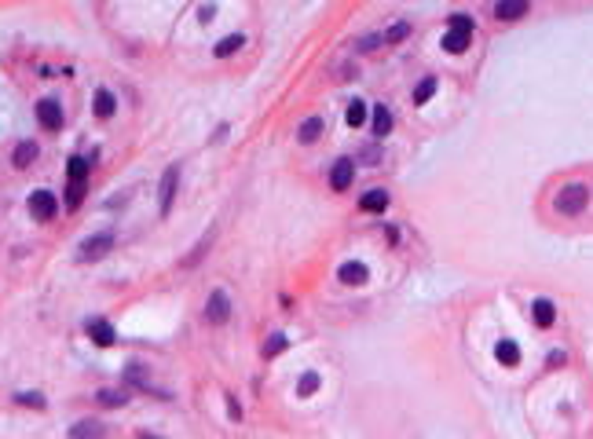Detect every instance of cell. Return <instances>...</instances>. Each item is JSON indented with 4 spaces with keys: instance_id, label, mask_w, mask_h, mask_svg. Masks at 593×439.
<instances>
[{
    "instance_id": "obj_2",
    "label": "cell",
    "mask_w": 593,
    "mask_h": 439,
    "mask_svg": "<svg viewBox=\"0 0 593 439\" xmlns=\"http://www.w3.org/2000/svg\"><path fill=\"white\" fill-rule=\"evenodd\" d=\"M26 209L33 220H41V224H48V220L59 216V198H55L52 191H33L30 194V202H26Z\"/></svg>"
},
{
    "instance_id": "obj_15",
    "label": "cell",
    "mask_w": 593,
    "mask_h": 439,
    "mask_svg": "<svg viewBox=\"0 0 593 439\" xmlns=\"http://www.w3.org/2000/svg\"><path fill=\"white\" fill-rule=\"evenodd\" d=\"M495 359L502 363V366H520V348H517V341H509L502 337L495 344Z\"/></svg>"
},
{
    "instance_id": "obj_31",
    "label": "cell",
    "mask_w": 593,
    "mask_h": 439,
    "mask_svg": "<svg viewBox=\"0 0 593 439\" xmlns=\"http://www.w3.org/2000/svg\"><path fill=\"white\" fill-rule=\"evenodd\" d=\"M227 414H231V421H238V418H242V407H238V399H235V396H227Z\"/></svg>"
},
{
    "instance_id": "obj_23",
    "label": "cell",
    "mask_w": 593,
    "mask_h": 439,
    "mask_svg": "<svg viewBox=\"0 0 593 439\" xmlns=\"http://www.w3.org/2000/svg\"><path fill=\"white\" fill-rule=\"evenodd\" d=\"M81 202H85V180H70V187H66V209H77Z\"/></svg>"
},
{
    "instance_id": "obj_26",
    "label": "cell",
    "mask_w": 593,
    "mask_h": 439,
    "mask_svg": "<svg viewBox=\"0 0 593 439\" xmlns=\"http://www.w3.org/2000/svg\"><path fill=\"white\" fill-rule=\"evenodd\" d=\"M70 436L81 439V436H103V425L99 421H77L74 429H70Z\"/></svg>"
},
{
    "instance_id": "obj_10",
    "label": "cell",
    "mask_w": 593,
    "mask_h": 439,
    "mask_svg": "<svg viewBox=\"0 0 593 439\" xmlns=\"http://www.w3.org/2000/svg\"><path fill=\"white\" fill-rule=\"evenodd\" d=\"M531 319H534V326L539 330H550L553 322H556V308H553V300H545V297H539L531 304Z\"/></svg>"
},
{
    "instance_id": "obj_4",
    "label": "cell",
    "mask_w": 593,
    "mask_h": 439,
    "mask_svg": "<svg viewBox=\"0 0 593 439\" xmlns=\"http://www.w3.org/2000/svg\"><path fill=\"white\" fill-rule=\"evenodd\" d=\"M37 121L44 132H59L63 129V103L59 99H41L37 103Z\"/></svg>"
},
{
    "instance_id": "obj_18",
    "label": "cell",
    "mask_w": 593,
    "mask_h": 439,
    "mask_svg": "<svg viewBox=\"0 0 593 439\" xmlns=\"http://www.w3.org/2000/svg\"><path fill=\"white\" fill-rule=\"evenodd\" d=\"M322 129H326V121H322V118H308V121L297 129V140H300V143H315L319 136H322Z\"/></svg>"
},
{
    "instance_id": "obj_27",
    "label": "cell",
    "mask_w": 593,
    "mask_h": 439,
    "mask_svg": "<svg viewBox=\"0 0 593 439\" xmlns=\"http://www.w3.org/2000/svg\"><path fill=\"white\" fill-rule=\"evenodd\" d=\"M406 37H410V22H395V26L385 33V44H399Z\"/></svg>"
},
{
    "instance_id": "obj_22",
    "label": "cell",
    "mask_w": 593,
    "mask_h": 439,
    "mask_svg": "<svg viewBox=\"0 0 593 439\" xmlns=\"http://www.w3.org/2000/svg\"><path fill=\"white\" fill-rule=\"evenodd\" d=\"M344 121H348V129H359V125H366V103H363V99L348 103V114H344Z\"/></svg>"
},
{
    "instance_id": "obj_3",
    "label": "cell",
    "mask_w": 593,
    "mask_h": 439,
    "mask_svg": "<svg viewBox=\"0 0 593 439\" xmlns=\"http://www.w3.org/2000/svg\"><path fill=\"white\" fill-rule=\"evenodd\" d=\"M227 319H231V297L224 290H213L205 300V322L209 326H224Z\"/></svg>"
},
{
    "instance_id": "obj_20",
    "label": "cell",
    "mask_w": 593,
    "mask_h": 439,
    "mask_svg": "<svg viewBox=\"0 0 593 439\" xmlns=\"http://www.w3.org/2000/svg\"><path fill=\"white\" fill-rule=\"evenodd\" d=\"M66 172H70V180H88L92 176V158L74 154V158H70V165H66Z\"/></svg>"
},
{
    "instance_id": "obj_7",
    "label": "cell",
    "mask_w": 593,
    "mask_h": 439,
    "mask_svg": "<svg viewBox=\"0 0 593 439\" xmlns=\"http://www.w3.org/2000/svg\"><path fill=\"white\" fill-rule=\"evenodd\" d=\"M528 11H531V0H498L495 19L498 22H517V19H524Z\"/></svg>"
},
{
    "instance_id": "obj_32",
    "label": "cell",
    "mask_w": 593,
    "mask_h": 439,
    "mask_svg": "<svg viewBox=\"0 0 593 439\" xmlns=\"http://www.w3.org/2000/svg\"><path fill=\"white\" fill-rule=\"evenodd\" d=\"M213 15H216V8H213V4H205V8H202V15H198V19H202V22H213Z\"/></svg>"
},
{
    "instance_id": "obj_12",
    "label": "cell",
    "mask_w": 593,
    "mask_h": 439,
    "mask_svg": "<svg viewBox=\"0 0 593 439\" xmlns=\"http://www.w3.org/2000/svg\"><path fill=\"white\" fill-rule=\"evenodd\" d=\"M337 279H341L344 286H363L370 279V271H366V264H359V260H348L341 264V271H337Z\"/></svg>"
},
{
    "instance_id": "obj_28",
    "label": "cell",
    "mask_w": 593,
    "mask_h": 439,
    "mask_svg": "<svg viewBox=\"0 0 593 439\" xmlns=\"http://www.w3.org/2000/svg\"><path fill=\"white\" fill-rule=\"evenodd\" d=\"M286 333H271V341H267L264 344V355H267V359H271V355H278V352H286Z\"/></svg>"
},
{
    "instance_id": "obj_11",
    "label": "cell",
    "mask_w": 593,
    "mask_h": 439,
    "mask_svg": "<svg viewBox=\"0 0 593 439\" xmlns=\"http://www.w3.org/2000/svg\"><path fill=\"white\" fill-rule=\"evenodd\" d=\"M469 44H472V30H455V26H450L444 33V52H450V55H461Z\"/></svg>"
},
{
    "instance_id": "obj_9",
    "label": "cell",
    "mask_w": 593,
    "mask_h": 439,
    "mask_svg": "<svg viewBox=\"0 0 593 439\" xmlns=\"http://www.w3.org/2000/svg\"><path fill=\"white\" fill-rule=\"evenodd\" d=\"M85 330H88V337L96 341L99 348H110V344H114V337H118V333H114V326H110L107 319H88V322H85Z\"/></svg>"
},
{
    "instance_id": "obj_14",
    "label": "cell",
    "mask_w": 593,
    "mask_h": 439,
    "mask_svg": "<svg viewBox=\"0 0 593 439\" xmlns=\"http://www.w3.org/2000/svg\"><path fill=\"white\" fill-rule=\"evenodd\" d=\"M388 191H381V187H374V191H366L363 198H359V209L363 213H385L388 209Z\"/></svg>"
},
{
    "instance_id": "obj_17",
    "label": "cell",
    "mask_w": 593,
    "mask_h": 439,
    "mask_svg": "<svg viewBox=\"0 0 593 439\" xmlns=\"http://www.w3.org/2000/svg\"><path fill=\"white\" fill-rule=\"evenodd\" d=\"M242 44H246V37H242V33H227L224 41H216L213 55H216V59H231V55H235V52L242 48Z\"/></svg>"
},
{
    "instance_id": "obj_6",
    "label": "cell",
    "mask_w": 593,
    "mask_h": 439,
    "mask_svg": "<svg viewBox=\"0 0 593 439\" xmlns=\"http://www.w3.org/2000/svg\"><path fill=\"white\" fill-rule=\"evenodd\" d=\"M176 187H180V169L172 165L165 169V176H161V216L172 213V202H176Z\"/></svg>"
},
{
    "instance_id": "obj_24",
    "label": "cell",
    "mask_w": 593,
    "mask_h": 439,
    "mask_svg": "<svg viewBox=\"0 0 593 439\" xmlns=\"http://www.w3.org/2000/svg\"><path fill=\"white\" fill-rule=\"evenodd\" d=\"M315 392H319V374H315V370H308V374L297 381V396H315Z\"/></svg>"
},
{
    "instance_id": "obj_1",
    "label": "cell",
    "mask_w": 593,
    "mask_h": 439,
    "mask_svg": "<svg viewBox=\"0 0 593 439\" xmlns=\"http://www.w3.org/2000/svg\"><path fill=\"white\" fill-rule=\"evenodd\" d=\"M586 205H590V187L586 183H568V187H561L556 198H553V209L561 216H583Z\"/></svg>"
},
{
    "instance_id": "obj_30",
    "label": "cell",
    "mask_w": 593,
    "mask_h": 439,
    "mask_svg": "<svg viewBox=\"0 0 593 439\" xmlns=\"http://www.w3.org/2000/svg\"><path fill=\"white\" fill-rule=\"evenodd\" d=\"M450 26H455V30H476L469 15H450Z\"/></svg>"
},
{
    "instance_id": "obj_13",
    "label": "cell",
    "mask_w": 593,
    "mask_h": 439,
    "mask_svg": "<svg viewBox=\"0 0 593 439\" xmlns=\"http://www.w3.org/2000/svg\"><path fill=\"white\" fill-rule=\"evenodd\" d=\"M37 154H41V147H37V143H33V140H22V143L15 147V154H11V165H15V169L22 172V169H30L33 161H37Z\"/></svg>"
},
{
    "instance_id": "obj_25",
    "label": "cell",
    "mask_w": 593,
    "mask_h": 439,
    "mask_svg": "<svg viewBox=\"0 0 593 439\" xmlns=\"http://www.w3.org/2000/svg\"><path fill=\"white\" fill-rule=\"evenodd\" d=\"M99 403H103V407H125V403H129V396H125V392H118V388H103V392H99Z\"/></svg>"
},
{
    "instance_id": "obj_19",
    "label": "cell",
    "mask_w": 593,
    "mask_h": 439,
    "mask_svg": "<svg viewBox=\"0 0 593 439\" xmlns=\"http://www.w3.org/2000/svg\"><path fill=\"white\" fill-rule=\"evenodd\" d=\"M114 110H118V96H114L110 88H99L96 92V114L99 118H114Z\"/></svg>"
},
{
    "instance_id": "obj_16",
    "label": "cell",
    "mask_w": 593,
    "mask_h": 439,
    "mask_svg": "<svg viewBox=\"0 0 593 439\" xmlns=\"http://www.w3.org/2000/svg\"><path fill=\"white\" fill-rule=\"evenodd\" d=\"M370 129H374V136H381V140L392 132V110L385 107V103L374 107V114H370Z\"/></svg>"
},
{
    "instance_id": "obj_29",
    "label": "cell",
    "mask_w": 593,
    "mask_h": 439,
    "mask_svg": "<svg viewBox=\"0 0 593 439\" xmlns=\"http://www.w3.org/2000/svg\"><path fill=\"white\" fill-rule=\"evenodd\" d=\"M15 403H22V407H44V396H41V392H19V396H15Z\"/></svg>"
},
{
    "instance_id": "obj_21",
    "label": "cell",
    "mask_w": 593,
    "mask_h": 439,
    "mask_svg": "<svg viewBox=\"0 0 593 439\" xmlns=\"http://www.w3.org/2000/svg\"><path fill=\"white\" fill-rule=\"evenodd\" d=\"M436 88H439L436 77H422V81H417V88H414V103H417V107H422V103H428V99L436 96Z\"/></svg>"
},
{
    "instance_id": "obj_8",
    "label": "cell",
    "mask_w": 593,
    "mask_h": 439,
    "mask_svg": "<svg viewBox=\"0 0 593 439\" xmlns=\"http://www.w3.org/2000/svg\"><path fill=\"white\" fill-rule=\"evenodd\" d=\"M114 249V235H96V238H85L81 246V260H99Z\"/></svg>"
},
{
    "instance_id": "obj_5",
    "label": "cell",
    "mask_w": 593,
    "mask_h": 439,
    "mask_svg": "<svg viewBox=\"0 0 593 439\" xmlns=\"http://www.w3.org/2000/svg\"><path fill=\"white\" fill-rule=\"evenodd\" d=\"M355 183V161L352 158H337L330 169V187L333 191H348Z\"/></svg>"
}]
</instances>
